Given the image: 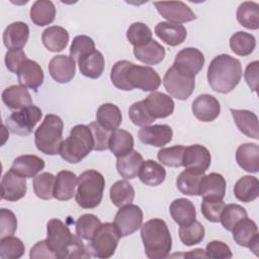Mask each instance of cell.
I'll use <instances>...</instances> for the list:
<instances>
[{
	"instance_id": "cell-41",
	"label": "cell",
	"mask_w": 259,
	"mask_h": 259,
	"mask_svg": "<svg viewBox=\"0 0 259 259\" xmlns=\"http://www.w3.org/2000/svg\"><path fill=\"white\" fill-rule=\"evenodd\" d=\"M203 176V172L185 169L178 175L176 179L177 189L185 195H198L199 183Z\"/></svg>"
},
{
	"instance_id": "cell-29",
	"label": "cell",
	"mask_w": 259,
	"mask_h": 259,
	"mask_svg": "<svg viewBox=\"0 0 259 259\" xmlns=\"http://www.w3.org/2000/svg\"><path fill=\"white\" fill-rule=\"evenodd\" d=\"M143 163V156L138 151L132 150L126 155L117 158L116 170L122 178L134 179L139 175Z\"/></svg>"
},
{
	"instance_id": "cell-18",
	"label": "cell",
	"mask_w": 259,
	"mask_h": 259,
	"mask_svg": "<svg viewBox=\"0 0 259 259\" xmlns=\"http://www.w3.org/2000/svg\"><path fill=\"white\" fill-rule=\"evenodd\" d=\"M194 116L203 122L214 120L221 112V105L219 100L209 94H201L197 96L191 106Z\"/></svg>"
},
{
	"instance_id": "cell-46",
	"label": "cell",
	"mask_w": 259,
	"mask_h": 259,
	"mask_svg": "<svg viewBox=\"0 0 259 259\" xmlns=\"http://www.w3.org/2000/svg\"><path fill=\"white\" fill-rule=\"evenodd\" d=\"M25 251L22 241L13 236H7L0 240V258L2 259H18Z\"/></svg>"
},
{
	"instance_id": "cell-24",
	"label": "cell",
	"mask_w": 259,
	"mask_h": 259,
	"mask_svg": "<svg viewBox=\"0 0 259 259\" xmlns=\"http://www.w3.org/2000/svg\"><path fill=\"white\" fill-rule=\"evenodd\" d=\"M29 37V27L25 22L16 21L9 24L3 32V42L9 50H22Z\"/></svg>"
},
{
	"instance_id": "cell-5",
	"label": "cell",
	"mask_w": 259,
	"mask_h": 259,
	"mask_svg": "<svg viewBox=\"0 0 259 259\" xmlns=\"http://www.w3.org/2000/svg\"><path fill=\"white\" fill-rule=\"evenodd\" d=\"M105 179L97 170H86L82 172L77 181L75 200L82 208H95L102 200Z\"/></svg>"
},
{
	"instance_id": "cell-49",
	"label": "cell",
	"mask_w": 259,
	"mask_h": 259,
	"mask_svg": "<svg viewBox=\"0 0 259 259\" xmlns=\"http://www.w3.org/2000/svg\"><path fill=\"white\" fill-rule=\"evenodd\" d=\"M152 30L143 22H135L126 30V38L134 47L148 44L152 39Z\"/></svg>"
},
{
	"instance_id": "cell-52",
	"label": "cell",
	"mask_w": 259,
	"mask_h": 259,
	"mask_svg": "<svg viewBox=\"0 0 259 259\" xmlns=\"http://www.w3.org/2000/svg\"><path fill=\"white\" fill-rule=\"evenodd\" d=\"M128 116L134 124L142 127L146 125H150L155 120L149 114L143 100L135 102L131 105L128 109Z\"/></svg>"
},
{
	"instance_id": "cell-21",
	"label": "cell",
	"mask_w": 259,
	"mask_h": 259,
	"mask_svg": "<svg viewBox=\"0 0 259 259\" xmlns=\"http://www.w3.org/2000/svg\"><path fill=\"white\" fill-rule=\"evenodd\" d=\"M226 194V180L222 174L209 173L204 175L199 183L198 195L205 199L222 200Z\"/></svg>"
},
{
	"instance_id": "cell-43",
	"label": "cell",
	"mask_w": 259,
	"mask_h": 259,
	"mask_svg": "<svg viewBox=\"0 0 259 259\" xmlns=\"http://www.w3.org/2000/svg\"><path fill=\"white\" fill-rule=\"evenodd\" d=\"M256 39L253 34L245 31L235 32L230 38V48L238 56L246 57L253 53Z\"/></svg>"
},
{
	"instance_id": "cell-37",
	"label": "cell",
	"mask_w": 259,
	"mask_h": 259,
	"mask_svg": "<svg viewBox=\"0 0 259 259\" xmlns=\"http://www.w3.org/2000/svg\"><path fill=\"white\" fill-rule=\"evenodd\" d=\"M56 7L50 0H37L30 7V19L37 26H45L55 20Z\"/></svg>"
},
{
	"instance_id": "cell-26",
	"label": "cell",
	"mask_w": 259,
	"mask_h": 259,
	"mask_svg": "<svg viewBox=\"0 0 259 259\" xmlns=\"http://www.w3.org/2000/svg\"><path fill=\"white\" fill-rule=\"evenodd\" d=\"M78 177L76 174L69 170L60 171L55 180L54 197L61 201L71 199L75 195Z\"/></svg>"
},
{
	"instance_id": "cell-1",
	"label": "cell",
	"mask_w": 259,
	"mask_h": 259,
	"mask_svg": "<svg viewBox=\"0 0 259 259\" xmlns=\"http://www.w3.org/2000/svg\"><path fill=\"white\" fill-rule=\"evenodd\" d=\"M82 238L73 235L70 229L59 219H52L47 224V242L57 258L91 257Z\"/></svg>"
},
{
	"instance_id": "cell-40",
	"label": "cell",
	"mask_w": 259,
	"mask_h": 259,
	"mask_svg": "<svg viewBox=\"0 0 259 259\" xmlns=\"http://www.w3.org/2000/svg\"><path fill=\"white\" fill-rule=\"evenodd\" d=\"M238 22L252 30L259 28V5L256 2L245 1L241 3L237 9Z\"/></svg>"
},
{
	"instance_id": "cell-55",
	"label": "cell",
	"mask_w": 259,
	"mask_h": 259,
	"mask_svg": "<svg viewBox=\"0 0 259 259\" xmlns=\"http://www.w3.org/2000/svg\"><path fill=\"white\" fill-rule=\"evenodd\" d=\"M130 61L126 60H120L117 61L111 68L110 72V79L112 84L123 91H130L128 86L126 85L125 82V70L127 66L130 65Z\"/></svg>"
},
{
	"instance_id": "cell-60",
	"label": "cell",
	"mask_w": 259,
	"mask_h": 259,
	"mask_svg": "<svg viewBox=\"0 0 259 259\" xmlns=\"http://www.w3.org/2000/svg\"><path fill=\"white\" fill-rule=\"evenodd\" d=\"M258 72H259V62L254 61L248 64L244 73L245 80L249 85V87L251 88V90L253 91H256L258 88Z\"/></svg>"
},
{
	"instance_id": "cell-8",
	"label": "cell",
	"mask_w": 259,
	"mask_h": 259,
	"mask_svg": "<svg viewBox=\"0 0 259 259\" xmlns=\"http://www.w3.org/2000/svg\"><path fill=\"white\" fill-rule=\"evenodd\" d=\"M125 82L130 91L138 88L154 92L161 85V78L153 68L139 66L131 62L125 70Z\"/></svg>"
},
{
	"instance_id": "cell-15",
	"label": "cell",
	"mask_w": 259,
	"mask_h": 259,
	"mask_svg": "<svg viewBox=\"0 0 259 259\" xmlns=\"http://www.w3.org/2000/svg\"><path fill=\"white\" fill-rule=\"evenodd\" d=\"M1 197L7 201L21 199L27 190L25 177L15 173L13 170L7 171L1 180Z\"/></svg>"
},
{
	"instance_id": "cell-47",
	"label": "cell",
	"mask_w": 259,
	"mask_h": 259,
	"mask_svg": "<svg viewBox=\"0 0 259 259\" xmlns=\"http://www.w3.org/2000/svg\"><path fill=\"white\" fill-rule=\"evenodd\" d=\"M179 237L184 245L193 246L203 240L204 227L198 221H193L189 225L180 226Z\"/></svg>"
},
{
	"instance_id": "cell-31",
	"label": "cell",
	"mask_w": 259,
	"mask_h": 259,
	"mask_svg": "<svg viewBox=\"0 0 259 259\" xmlns=\"http://www.w3.org/2000/svg\"><path fill=\"white\" fill-rule=\"evenodd\" d=\"M41 40L48 51L58 53L67 47L69 42V33L64 27L53 25L42 31Z\"/></svg>"
},
{
	"instance_id": "cell-54",
	"label": "cell",
	"mask_w": 259,
	"mask_h": 259,
	"mask_svg": "<svg viewBox=\"0 0 259 259\" xmlns=\"http://www.w3.org/2000/svg\"><path fill=\"white\" fill-rule=\"evenodd\" d=\"M225 206H226V203L223 199L212 200V199L203 198L201 201V212L207 221L211 223H218L220 222L221 214Z\"/></svg>"
},
{
	"instance_id": "cell-9",
	"label": "cell",
	"mask_w": 259,
	"mask_h": 259,
	"mask_svg": "<svg viewBox=\"0 0 259 259\" xmlns=\"http://www.w3.org/2000/svg\"><path fill=\"white\" fill-rule=\"evenodd\" d=\"M163 85L169 96L178 100H185L194 90L195 77L180 72L172 65L164 75Z\"/></svg>"
},
{
	"instance_id": "cell-32",
	"label": "cell",
	"mask_w": 259,
	"mask_h": 259,
	"mask_svg": "<svg viewBox=\"0 0 259 259\" xmlns=\"http://www.w3.org/2000/svg\"><path fill=\"white\" fill-rule=\"evenodd\" d=\"M169 211L174 222L179 226L189 225L195 221V206L187 198H177L173 200L170 204Z\"/></svg>"
},
{
	"instance_id": "cell-38",
	"label": "cell",
	"mask_w": 259,
	"mask_h": 259,
	"mask_svg": "<svg viewBox=\"0 0 259 259\" xmlns=\"http://www.w3.org/2000/svg\"><path fill=\"white\" fill-rule=\"evenodd\" d=\"M133 148L134 138L131 133L120 128L111 132L108 142V149L116 158L126 155L133 150Z\"/></svg>"
},
{
	"instance_id": "cell-51",
	"label": "cell",
	"mask_w": 259,
	"mask_h": 259,
	"mask_svg": "<svg viewBox=\"0 0 259 259\" xmlns=\"http://www.w3.org/2000/svg\"><path fill=\"white\" fill-rule=\"evenodd\" d=\"M185 147L182 145H176L170 148H162L157 156L158 160L168 167H181L183 162V154Z\"/></svg>"
},
{
	"instance_id": "cell-48",
	"label": "cell",
	"mask_w": 259,
	"mask_h": 259,
	"mask_svg": "<svg viewBox=\"0 0 259 259\" xmlns=\"http://www.w3.org/2000/svg\"><path fill=\"white\" fill-rule=\"evenodd\" d=\"M247 217H248L247 211L243 206H241L239 204L231 203V204H228L224 207L223 212L221 214L220 222L222 223L223 227L227 231L232 232L235 225L239 221H241V220H243Z\"/></svg>"
},
{
	"instance_id": "cell-19",
	"label": "cell",
	"mask_w": 259,
	"mask_h": 259,
	"mask_svg": "<svg viewBox=\"0 0 259 259\" xmlns=\"http://www.w3.org/2000/svg\"><path fill=\"white\" fill-rule=\"evenodd\" d=\"M49 72L51 77L58 83L70 82L76 73V62L69 56H55L49 63Z\"/></svg>"
},
{
	"instance_id": "cell-7",
	"label": "cell",
	"mask_w": 259,
	"mask_h": 259,
	"mask_svg": "<svg viewBox=\"0 0 259 259\" xmlns=\"http://www.w3.org/2000/svg\"><path fill=\"white\" fill-rule=\"evenodd\" d=\"M120 238L121 236L113 223H104L86 247L93 257L109 258L114 254Z\"/></svg>"
},
{
	"instance_id": "cell-13",
	"label": "cell",
	"mask_w": 259,
	"mask_h": 259,
	"mask_svg": "<svg viewBox=\"0 0 259 259\" xmlns=\"http://www.w3.org/2000/svg\"><path fill=\"white\" fill-rule=\"evenodd\" d=\"M157 11L170 22L185 23L196 18L191 8L182 1L154 2Z\"/></svg>"
},
{
	"instance_id": "cell-4",
	"label": "cell",
	"mask_w": 259,
	"mask_h": 259,
	"mask_svg": "<svg viewBox=\"0 0 259 259\" xmlns=\"http://www.w3.org/2000/svg\"><path fill=\"white\" fill-rule=\"evenodd\" d=\"M93 148L94 141L89 126L77 124L72 127L68 138L63 141L60 155L66 162L76 164L83 160Z\"/></svg>"
},
{
	"instance_id": "cell-61",
	"label": "cell",
	"mask_w": 259,
	"mask_h": 259,
	"mask_svg": "<svg viewBox=\"0 0 259 259\" xmlns=\"http://www.w3.org/2000/svg\"><path fill=\"white\" fill-rule=\"evenodd\" d=\"M185 256H192V257H203V258H206L205 252H204V250H202V249H195V250H192L190 253H187V254H185Z\"/></svg>"
},
{
	"instance_id": "cell-58",
	"label": "cell",
	"mask_w": 259,
	"mask_h": 259,
	"mask_svg": "<svg viewBox=\"0 0 259 259\" xmlns=\"http://www.w3.org/2000/svg\"><path fill=\"white\" fill-rule=\"evenodd\" d=\"M26 59V55L22 50H9L5 54L6 68L10 72L16 74L18 68Z\"/></svg>"
},
{
	"instance_id": "cell-20",
	"label": "cell",
	"mask_w": 259,
	"mask_h": 259,
	"mask_svg": "<svg viewBox=\"0 0 259 259\" xmlns=\"http://www.w3.org/2000/svg\"><path fill=\"white\" fill-rule=\"evenodd\" d=\"M173 131L168 124H154L143 126L139 131V139L143 144L163 147L171 142Z\"/></svg>"
},
{
	"instance_id": "cell-16",
	"label": "cell",
	"mask_w": 259,
	"mask_h": 259,
	"mask_svg": "<svg viewBox=\"0 0 259 259\" xmlns=\"http://www.w3.org/2000/svg\"><path fill=\"white\" fill-rule=\"evenodd\" d=\"M211 162L209 151L201 145H191L185 147L182 166L198 172H205Z\"/></svg>"
},
{
	"instance_id": "cell-39",
	"label": "cell",
	"mask_w": 259,
	"mask_h": 259,
	"mask_svg": "<svg viewBox=\"0 0 259 259\" xmlns=\"http://www.w3.org/2000/svg\"><path fill=\"white\" fill-rule=\"evenodd\" d=\"M140 180L149 186L160 185L166 178L165 168L154 160L144 161L139 173Z\"/></svg>"
},
{
	"instance_id": "cell-30",
	"label": "cell",
	"mask_w": 259,
	"mask_h": 259,
	"mask_svg": "<svg viewBox=\"0 0 259 259\" xmlns=\"http://www.w3.org/2000/svg\"><path fill=\"white\" fill-rule=\"evenodd\" d=\"M232 116L236 125L245 136L258 140V117L257 115L246 109L231 108Z\"/></svg>"
},
{
	"instance_id": "cell-22",
	"label": "cell",
	"mask_w": 259,
	"mask_h": 259,
	"mask_svg": "<svg viewBox=\"0 0 259 259\" xmlns=\"http://www.w3.org/2000/svg\"><path fill=\"white\" fill-rule=\"evenodd\" d=\"M16 74L19 84L25 88L36 91L44 83V71L35 61L26 59L18 68Z\"/></svg>"
},
{
	"instance_id": "cell-17",
	"label": "cell",
	"mask_w": 259,
	"mask_h": 259,
	"mask_svg": "<svg viewBox=\"0 0 259 259\" xmlns=\"http://www.w3.org/2000/svg\"><path fill=\"white\" fill-rule=\"evenodd\" d=\"M149 114L154 118H165L174 111V101L172 97L163 93L154 91L143 100Z\"/></svg>"
},
{
	"instance_id": "cell-27",
	"label": "cell",
	"mask_w": 259,
	"mask_h": 259,
	"mask_svg": "<svg viewBox=\"0 0 259 259\" xmlns=\"http://www.w3.org/2000/svg\"><path fill=\"white\" fill-rule=\"evenodd\" d=\"M236 161L245 171L257 173L259 170V146L254 143H245L238 147Z\"/></svg>"
},
{
	"instance_id": "cell-33",
	"label": "cell",
	"mask_w": 259,
	"mask_h": 259,
	"mask_svg": "<svg viewBox=\"0 0 259 259\" xmlns=\"http://www.w3.org/2000/svg\"><path fill=\"white\" fill-rule=\"evenodd\" d=\"M165 49L159 42L151 39L148 44L140 47H134L135 57L146 65H157L165 58Z\"/></svg>"
},
{
	"instance_id": "cell-10",
	"label": "cell",
	"mask_w": 259,
	"mask_h": 259,
	"mask_svg": "<svg viewBox=\"0 0 259 259\" xmlns=\"http://www.w3.org/2000/svg\"><path fill=\"white\" fill-rule=\"evenodd\" d=\"M42 111L35 105H30L21 110L14 111L6 120L7 128L18 136H28L35 124L40 120Z\"/></svg>"
},
{
	"instance_id": "cell-36",
	"label": "cell",
	"mask_w": 259,
	"mask_h": 259,
	"mask_svg": "<svg viewBox=\"0 0 259 259\" xmlns=\"http://www.w3.org/2000/svg\"><path fill=\"white\" fill-rule=\"evenodd\" d=\"M96 119L104 128L113 132L120 125L122 116L117 105L113 103H104L98 107L96 111Z\"/></svg>"
},
{
	"instance_id": "cell-45",
	"label": "cell",
	"mask_w": 259,
	"mask_h": 259,
	"mask_svg": "<svg viewBox=\"0 0 259 259\" xmlns=\"http://www.w3.org/2000/svg\"><path fill=\"white\" fill-rule=\"evenodd\" d=\"M55 180L56 177L49 172H44L39 175H36L32 182L34 194L40 199H52L54 197Z\"/></svg>"
},
{
	"instance_id": "cell-59",
	"label": "cell",
	"mask_w": 259,
	"mask_h": 259,
	"mask_svg": "<svg viewBox=\"0 0 259 259\" xmlns=\"http://www.w3.org/2000/svg\"><path fill=\"white\" fill-rule=\"evenodd\" d=\"M29 257L31 259H38V258H57L56 254L48 245L47 240H41L37 242L31 249L29 253Z\"/></svg>"
},
{
	"instance_id": "cell-6",
	"label": "cell",
	"mask_w": 259,
	"mask_h": 259,
	"mask_svg": "<svg viewBox=\"0 0 259 259\" xmlns=\"http://www.w3.org/2000/svg\"><path fill=\"white\" fill-rule=\"evenodd\" d=\"M64 122L57 114H47L41 124L34 132V144L46 155L60 154L63 143Z\"/></svg>"
},
{
	"instance_id": "cell-14",
	"label": "cell",
	"mask_w": 259,
	"mask_h": 259,
	"mask_svg": "<svg viewBox=\"0 0 259 259\" xmlns=\"http://www.w3.org/2000/svg\"><path fill=\"white\" fill-rule=\"evenodd\" d=\"M204 65V56L196 48H185L178 52L173 66L180 72L195 77Z\"/></svg>"
},
{
	"instance_id": "cell-57",
	"label": "cell",
	"mask_w": 259,
	"mask_h": 259,
	"mask_svg": "<svg viewBox=\"0 0 259 259\" xmlns=\"http://www.w3.org/2000/svg\"><path fill=\"white\" fill-rule=\"evenodd\" d=\"M206 258L211 259H229L233 257L231 248L222 241H211L206 245L204 250Z\"/></svg>"
},
{
	"instance_id": "cell-28",
	"label": "cell",
	"mask_w": 259,
	"mask_h": 259,
	"mask_svg": "<svg viewBox=\"0 0 259 259\" xmlns=\"http://www.w3.org/2000/svg\"><path fill=\"white\" fill-rule=\"evenodd\" d=\"M45 168V161L35 155H22L14 159L11 170L25 177L32 178Z\"/></svg>"
},
{
	"instance_id": "cell-35",
	"label": "cell",
	"mask_w": 259,
	"mask_h": 259,
	"mask_svg": "<svg viewBox=\"0 0 259 259\" xmlns=\"http://www.w3.org/2000/svg\"><path fill=\"white\" fill-rule=\"evenodd\" d=\"M235 197L243 202H251L259 195V181L255 176L241 177L234 186Z\"/></svg>"
},
{
	"instance_id": "cell-50",
	"label": "cell",
	"mask_w": 259,
	"mask_h": 259,
	"mask_svg": "<svg viewBox=\"0 0 259 259\" xmlns=\"http://www.w3.org/2000/svg\"><path fill=\"white\" fill-rule=\"evenodd\" d=\"M95 51L94 40L88 35H77L73 38L70 47V57L78 62L83 57Z\"/></svg>"
},
{
	"instance_id": "cell-53",
	"label": "cell",
	"mask_w": 259,
	"mask_h": 259,
	"mask_svg": "<svg viewBox=\"0 0 259 259\" xmlns=\"http://www.w3.org/2000/svg\"><path fill=\"white\" fill-rule=\"evenodd\" d=\"M93 141H94V148L95 151H105L108 149V142L111 132L104 128L101 124H99L97 121H92L88 124Z\"/></svg>"
},
{
	"instance_id": "cell-3",
	"label": "cell",
	"mask_w": 259,
	"mask_h": 259,
	"mask_svg": "<svg viewBox=\"0 0 259 259\" xmlns=\"http://www.w3.org/2000/svg\"><path fill=\"white\" fill-rule=\"evenodd\" d=\"M141 237L148 258L162 259L169 256L172 238L167 224L162 219H152L142 225Z\"/></svg>"
},
{
	"instance_id": "cell-25",
	"label": "cell",
	"mask_w": 259,
	"mask_h": 259,
	"mask_svg": "<svg viewBox=\"0 0 259 259\" xmlns=\"http://www.w3.org/2000/svg\"><path fill=\"white\" fill-rule=\"evenodd\" d=\"M2 101L11 110H21L32 105L28 90L21 85H12L2 92Z\"/></svg>"
},
{
	"instance_id": "cell-12",
	"label": "cell",
	"mask_w": 259,
	"mask_h": 259,
	"mask_svg": "<svg viewBox=\"0 0 259 259\" xmlns=\"http://www.w3.org/2000/svg\"><path fill=\"white\" fill-rule=\"evenodd\" d=\"M234 241L242 247L249 248L256 256L259 250L258 228L254 221L245 218L239 221L232 230Z\"/></svg>"
},
{
	"instance_id": "cell-42",
	"label": "cell",
	"mask_w": 259,
	"mask_h": 259,
	"mask_svg": "<svg viewBox=\"0 0 259 259\" xmlns=\"http://www.w3.org/2000/svg\"><path fill=\"white\" fill-rule=\"evenodd\" d=\"M110 199L116 207L131 204L135 198V189L126 180H118L110 187Z\"/></svg>"
},
{
	"instance_id": "cell-23",
	"label": "cell",
	"mask_w": 259,
	"mask_h": 259,
	"mask_svg": "<svg viewBox=\"0 0 259 259\" xmlns=\"http://www.w3.org/2000/svg\"><path fill=\"white\" fill-rule=\"evenodd\" d=\"M155 33L166 45L171 47L181 45L187 36L186 28L182 24L170 21L159 22L155 27Z\"/></svg>"
},
{
	"instance_id": "cell-44",
	"label": "cell",
	"mask_w": 259,
	"mask_h": 259,
	"mask_svg": "<svg viewBox=\"0 0 259 259\" xmlns=\"http://www.w3.org/2000/svg\"><path fill=\"white\" fill-rule=\"evenodd\" d=\"M102 225L101 221L92 213H85L76 221V234L84 240L90 241Z\"/></svg>"
},
{
	"instance_id": "cell-34",
	"label": "cell",
	"mask_w": 259,
	"mask_h": 259,
	"mask_svg": "<svg viewBox=\"0 0 259 259\" xmlns=\"http://www.w3.org/2000/svg\"><path fill=\"white\" fill-rule=\"evenodd\" d=\"M77 63L81 74L91 79L99 78L104 71V57L96 50L80 59Z\"/></svg>"
},
{
	"instance_id": "cell-11",
	"label": "cell",
	"mask_w": 259,
	"mask_h": 259,
	"mask_svg": "<svg viewBox=\"0 0 259 259\" xmlns=\"http://www.w3.org/2000/svg\"><path fill=\"white\" fill-rule=\"evenodd\" d=\"M113 224L121 237H127L137 232L143 224V210L136 204H127L119 207Z\"/></svg>"
},
{
	"instance_id": "cell-56",
	"label": "cell",
	"mask_w": 259,
	"mask_h": 259,
	"mask_svg": "<svg viewBox=\"0 0 259 259\" xmlns=\"http://www.w3.org/2000/svg\"><path fill=\"white\" fill-rule=\"evenodd\" d=\"M17 229V220L13 211L7 208L0 209V237L12 236Z\"/></svg>"
},
{
	"instance_id": "cell-2",
	"label": "cell",
	"mask_w": 259,
	"mask_h": 259,
	"mask_svg": "<svg viewBox=\"0 0 259 259\" xmlns=\"http://www.w3.org/2000/svg\"><path fill=\"white\" fill-rule=\"evenodd\" d=\"M242 78L241 62L227 54L213 58L207 69V81L210 88L219 93H230Z\"/></svg>"
}]
</instances>
